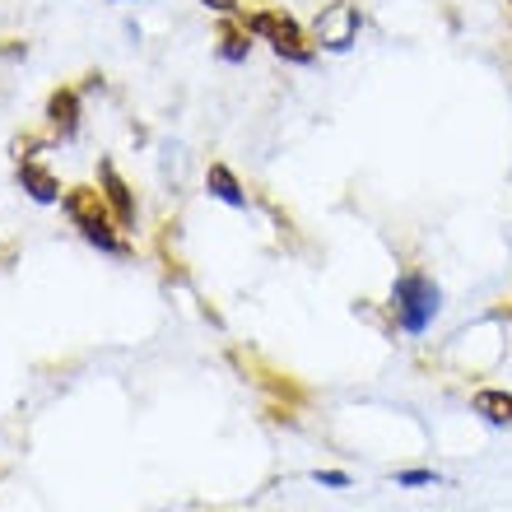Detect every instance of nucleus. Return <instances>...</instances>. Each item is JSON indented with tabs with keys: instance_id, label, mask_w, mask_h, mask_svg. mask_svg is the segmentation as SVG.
<instances>
[{
	"instance_id": "f257e3e1",
	"label": "nucleus",
	"mask_w": 512,
	"mask_h": 512,
	"mask_svg": "<svg viewBox=\"0 0 512 512\" xmlns=\"http://www.w3.org/2000/svg\"><path fill=\"white\" fill-rule=\"evenodd\" d=\"M61 205H66L70 224L80 229L84 243H94L98 252H112V256H126V252H131V243H126L122 233H117L122 224L112 219V205H108V196H103V191H94V187H70L66 196H61Z\"/></svg>"
},
{
	"instance_id": "f03ea898",
	"label": "nucleus",
	"mask_w": 512,
	"mask_h": 512,
	"mask_svg": "<svg viewBox=\"0 0 512 512\" xmlns=\"http://www.w3.org/2000/svg\"><path fill=\"white\" fill-rule=\"evenodd\" d=\"M387 308H391V317H396L401 331L424 336L433 326V317H438V308H443V289H438L433 275H424V270H405V275H396V284H391Z\"/></svg>"
},
{
	"instance_id": "7ed1b4c3",
	"label": "nucleus",
	"mask_w": 512,
	"mask_h": 512,
	"mask_svg": "<svg viewBox=\"0 0 512 512\" xmlns=\"http://www.w3.org/2000/svg\"><path fill=\"white\" fill-rule=\"evenodd\" d=\"M247 24H252L256 38H266L270 42V52L280 56V61H294V66H308L312 56H317V42L298 28L294 14H284V10H256L247 14Z\"/></svg>"
},
{
	"instance_id": "20e7f679",
	"label": "nucleus",
	"mask_w": 512,
	"mask_h": 512,
	"mask_svg": "<svg viewBox=\"0 0 512 512\" xmlns=\"http://www.w3.org/2000/svg\"><path fill=\"white\" fill-rule=\"evenodd\" d=\"M359 28H364L359 5H350V0H331V5H322L317 19H312V42L326 47V52H350L354 42H359Z\"/></svg>"
},
{
	"instance_id": "39448f33",
	"label": "nucleus",
	"mask_w": 512,
	"mask_h": 512,
	"mask_svg": "<svg viewBox=\"0 0 512 512\" xmlns=\"http://www.w3.org/2000/svg\"><path fill=\"white\" fill-rule=\"evenodd\" d=\"M98 182H103V196H108V205H112V219L122 224V229H135V196H131V187H126V177L112 168L108 159L98 163Z\"/></svg>"
},
{
	"instance_id": "423d86ee",
	"label": "nucleus",
	"mask_w": 512,
	"mask_h": 512,
	"mask_svg": "<svg viewBox=\"0 0 512 512\" xmlns=\"http://www.w3.org/2000/svg\"><path fill=\"white\" fill-rule=\"evenodd\" d=\"M14 182L33 196L38 205H56L66 191H61V182H56V173L47 168V163H38V159H24L19 168H14Z\"/></svg>"
},
{
	"instance_id": "0eeeda50",
	"label": "nucleus",
	"mask_w": 512,
	"mask_h": 512,
	"mask_svg": "<svg viewBox=\"0 0 512 512\" xmlns=\"http://www.w3.org/2000/svg\"><path fill=\"white\" fill-rule=\"evenodd\" d=\"M47 126L56 140H75L80 135V89H52L47 98Z\"/></svg>"
},
{
	"instance_id": "6e6552de",
	"label": "nucleus",
	"mask_w": 512,
	"mask_h": 512,
	"mask_svg": "<svg viewBox=\"0 0 512 512\" xmlns=\"http://www.w3.org/2000/svg\"><path fill=\"white\" fill-rule=\"evenodd\" d=\"M252 24H247V14H224V24H219V56L224 61H247L252 52Z\"/></svg>"
},
{
	"instance_id": "1a4fd4ad",
	"label": "nucleus",
	"mask_w": 512,
	"mask_h": 512,
	"mask_svg": "<svg viewBox=\"0 0 512 512\" xmlns=\"http://www.w3.org/2000/svg\"><path fill=\"white\" fill-rule=\"evenodd\" d=\"M205 191H210L215 201L233 205V210H247V187L238 182V173H233L229 163H210V168H205Z\"/></svg>"
},
{
	"instance_id": "9d476101",
	"label": "nucleus",
	"mask_w": 512,
	"mask_h": 512,
	"mask_svg": "<svg viewBox=\"0 0 512 512\" xmlns=\"http://www.w3.org/2000/svg\"><path fill=\"white\" fill-rule=\"evenodd\" d=\"M233 364L243 368V373H247V368H252V373H256L252 382H261V387H266V391H275V396H284V401H303V387H298L294 378H284V373H275V368H261V364H256V359H252V354L233 350Z\"/></svg>"
},
{
	"instance_id": "9b49d317",
	"label": "nucleus",
	"mask_w": 512,
	"mask_h": 512,
	"mask_svg": "<svg viewBox=\"0 0 512 512\" xmlns=\"http://www.w3.org/2000/svg\"><path fill=\"white\" fill-rule=\"evenodd\" d=\"M471 410L485 419V424H494V429H508V424H512V391H503V387L475 391Z\"/></svg>"
},
{
	"instance_id": "f8f14e48",
	"label": "nucleus",
	"mask_w": 512,
	"mask_h": 512,
	"mask_svg": "<svg viewBox=\"0 0 512 512\" xmlns=\"http://www.w3.org/2000/svg\"><path fill=\"white\" fill-rule=\"evenodd\" d=\"M14 159H19V163H24V159H38V149H42V140H38V135H33V131H24V135H14Z\"/></svg>"
},
{
	"instance_id": "ddd939ff",
	"label": "nucleus",
	"mask_w": 512,
	"mask_h": 512,
	"mask_svg": "<svg viewBox=\"0 0 512 512\" xmlns=\"http://www.w3.org/2000/svg\"><path fill=\"white\" fill-rule=\"evenodd\" d=\"M396 485H438V475L433 471H401L396 475Z\"/></svg>"
},
{
	"instance_id": "4468645a",
	"label": "nucleus",
	"mask_w": 512,
	"mask_h": 512,
	"mask_svg": "<svg viewBox=\"0 0 512 512\" xmlns=\"http://www.w3.org/2000/svg\"><path fill=\"white\" fill-rule=\"evenodd\" d=\"M312 480H317V485H331V489H350V475L345 471H317Z\"/></svg>"
},
{
	"instance_id": "2eb2a0df",
	"label": "nucleus",
	"mask_w": 512,
	"mask_h": 512,
	"mask_svg": "<svg viewBox=\"0 0 512 512\" xmlns=\"http://www.w3.org/2000/svg\"><path fill=\"white\" fill-rule=\"evenodd\" d=\"M205 10H215V14H238L243 10V0H201Z\"/></svg>"
},
{
	"instance_id": "dca6fc26",
	"label": "nucleus",
	"mask_w": 512,
	"mask_h": 512,
	"mask_svg": "<svg viewBox=\"0 0 512 512\" xmlns=\"http://www.w3.org/2000/svg\"><path fill=\"white\" fill-rule=\"evenodd\" d=\"M28 47L24 42H14V38H0V56H24Z\"/></svg>"
},
{
	"instance_id": "f3484780",
	"label": "nucleus",
	"mask_w": 512,
	"mask_h": 512,
	"mask_svg": "<svg viewBox=\"0 0 512 512\" xmlns=\"http://www.w3.org/2000/svg\"><path fill=\"white\" fill-rule=\"evenodd\" d=\"M508 10H512V0H508Z\"/></svg>"
}]
</instances>
